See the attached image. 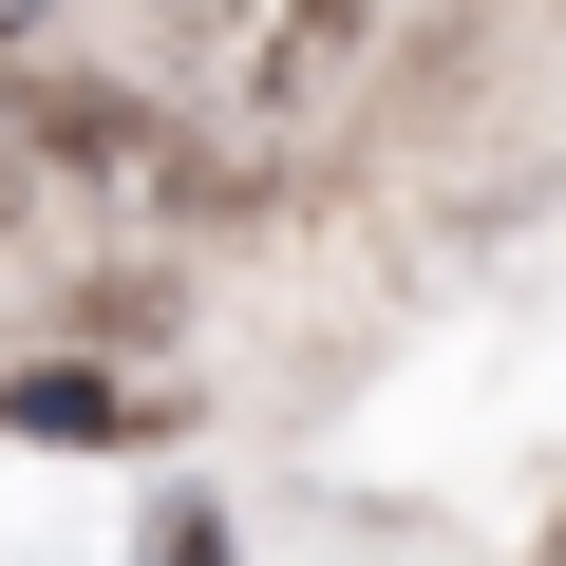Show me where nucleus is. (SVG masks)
<instances>
[{
	"mask_svg": "<svg viewBox=\"0 0 566 566\" xmlns=\"http://www.w3.org/2000/svg\"><path fill=\"white\" fill-rule=\"evenodd\" d=\"M378 39V0H151V76L227 133H283V114H322Z\"/></svg>",
	"mask_w": 566,
	"mask_h": 566,
	"instance_id": "nucleus-1",
	"label": "nucleus"
},
{
	"mask_svg": "<svg viewBox=\"0 0 566 566\" xmlns=\"http://www.w3.org/2000/svg\"><path fill=\"white\" fill-rule=\"evenodd\" d=\"M0 416H20V434H114L133 397H114V378H20V397H0Z\"/></svg>",
	"mask_w": 566,
	"mask_h": 566,
	"instance_id": "nucleus-2",
	"label": "nucleus"
},
{
	"mask_svg": "<svg viewBox=\"0 0 566 566\" xmlns=\"http://www.w3.org/2000/svg\"><path fill=\"white\" fill-rule=\"evenodd\" d=\"M151 566H227V547H208V510H170V528H151Z\"/></svg>",
	"mask_w": 566,
	"mask_h": 566,
	"instance_id": "nucleus-3",
	"label": "nucleus"
},
{
	"mask_svg": "<svg viewBox=\"0 0 566 566\" xmlns=\"http://www.w3.org/2000/svg\"><path fill=\"white\" fill-rule=\"evenodd\" d=\"M0 39H39V0H0Z\"/></svg>",
	"mask_w": 566,
	"mask_h": 566,
	"instance_id": "nucleus-4",
	"label": "nucleus"
},
{
	"mask_svg": "<svg viewBox=\"0 0 566 566\" xmlns=\"http://www.w3.org/2000/svg\"><path fill=\"white\" fill-rule=\"evenodd\" d=\"M547 566H566V528H547Z\"/></svg>",
	"mask_w": 566,
	"mask_h": 566,
	"instance_id": "nucleus-5",
	"label": "nucleus"
}]
</instances>
